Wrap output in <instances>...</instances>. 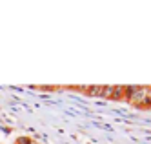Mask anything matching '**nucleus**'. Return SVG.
Returning <instances> with one entry per match:
<instances>
[{"label":"nucleus","mask_w":151,"mask_h":144,"mask_svg":"<svg viewBox=\"0 0 151 144\" xmlns=\"http://www.w3.org/2000/svg\"><path fill=\"white\" fill-rule=\"evenodd\" d=\"M111 98L113 101H120V98H124V86H115Z\"/></svg>","instance_id":"obj_1"},{"label":"nucleus","mask_w":151,"mask_h":144,"mask_svg":"<svg viewBox=\"0 0 151 144\" xmlns=\"http://www.w3.org/2000/svg\"><path fill=\"white\" fill-rule=\"evenodd\" d=\"M146 108H151V86H147V98H146Z\"/></svg>","instance_id":"obj_2"}]
</instances>
